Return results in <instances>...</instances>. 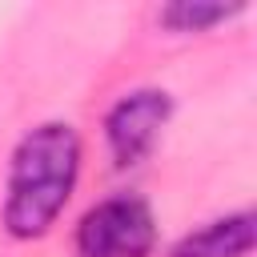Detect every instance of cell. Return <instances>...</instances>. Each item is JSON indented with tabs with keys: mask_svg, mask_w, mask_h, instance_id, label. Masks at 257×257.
I'll return each mask as SVG.
<instances>
[{
	"mask_svg": "<svg viewBox=\"0 0 257 257\" xmlns=\"http://www.w3.org/2000/svg\"><path fill=\"white\" fill-rule=\"evenodd\" d=\"M80 177V137L64 120L36 124L20 137L8 165L4 225L12 237L32 241L56 225Z\"/></svg>",
	"mask_w": 257,
	"mask_h": 257,
	"instance_id": "cell-1",
	"label": "cell"
},
{
	"mask_svg": "<svg viewBox=\"0 0 257 257\" xmlns=\"http://www.w3.org/2000/svg\"><path fill=\"white\" fill-rule=\"evenodd\" d=\"M157 245V217L141 197H104L76 225V257H149Z\"/></svg>",
	"mask_w": 257,
	"mask_h": 257,
	"instance_id": "cell-2",
	"label": "cell"
},
{
	"mask_svg": "<svg viewBox=\"0 0 257 257\" xmlns=\"http://www.w3.org/2000/svg\"><path fill=\"white\" fill-rule=\"evenodd\" d=\"M169 112H173V100H169V92H161V88H137V92L120 96V100L112 104L108 120H104V137H108L112 161H116L120 169L141 165V161L153 153V145H157Z\"/></svg>",
	"mask_w": 257,
	"mask_h": 257,
	"instance_id": "cell-3",
	"label": "cell"
},
{
	"mask_svg": "<svg viewBox=\"0 0 257 257\" xmlns=\"http://www.w3.org/2000/svg\"><path fill=\"white\" fill-rule=\"evenodd\" d=\"M249 249H253V213H233L185 233L169 249V257H249Z\"/></svg>",
	"mask_w": 257,
	"mask_h": 257,
	"instance_id": "cell-4",
	"label": "cell"
},
{
	"mask_svg": "<svg viewBox=\"0 0 257 257\" xmlns=\"http://www.w3.org/2000/svg\"><path fill=\"white\" fill-rule=\"evenodd\" d=\"M233 12H241V4H197V0H177L169 8H161V24H169L173 32H205L221 20H229Z\"/></svg>",
	"mask_w": 257,
	"mask_h": 257,
	"instance_id": "cell-5",
	"label": "cell"
}]
</instances>
